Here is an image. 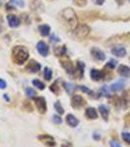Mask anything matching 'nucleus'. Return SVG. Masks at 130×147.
<instances>
[{"instance_id":"1","label":"nucleus","mask_w":130,"mask_h":147,"mask_svg":"<svg viewBox=\"0 0 130 147\" xmlns=\"http://www.w3.org/2000/svg\"><path fill=\"white\" fill-rule=\"evenodd\" d=\"M28 59V51L25 47H23V46H16L13 49V60L15 61V63L21 65V64L25 63Z\"/></svg>"},{"instance_id":"2","label":"nucleus","mask_w":130,"mask_h":147,"mask_svg":"<svg viewBox=\"0 0 130 147\" xmlns=\"http://www.w3.org/2000/svg\"><path fill=\"white\" fill-rule=\"evenodd\" d=\"M62 17L66 21V23L69 24V26L72 30L77 26V19H76V15L74 11L72 8H67L63 11L62 13Z\"/></svg>"},{"instance_id":"3","label":"nucleus","mask_w":130,"mask_h":147,"mask_svg":"<svg viewBox=\"0 0 130 147\" xmlns=\"http://www.w3.org/2000/svg\"><path fill=\"white\" fill-rule=\"evenodd\" d=\"M89 32H90L89 26H86V24H80V26H77L74 28V36L77 37V38L83 39L85 36H87Z\"/></svg>"},{"instance_id":"4","label":"nucleus","mask_w":130,"mask_h":147,"mask_svg":"<svg viewBox=\"0 0 130 147\" xmlns=\"http://www.w3.org/2000/svg\"><path fill=\"white\" fill-rule=\"evenodd\" d=\"M35 104H36L37 109H38V111L41 114L46 112V110H47V105H46V101L44 97L36 98V99H35Z\"/></svg>"},{"instance_id":"5","label":"nucleus","mask_w":130,"mask_h":147,"mask_svg":"<svg viewBox=\"0 0 130 147\" xmlns=\"http://www.w3.org/2000/svg\"><path fill=\"white\" fill-rule=\"evenodd\" d=\"M91 53H92V56H93L94 59L98 60V61H104L106 59L105 53L103 52L102 50H100L99 48L93 47L91 49Z\"/></svg>"},{"instance_id":"6","label":"nucleus","mask_w":130,"mask_h":147,"mask_svg":"<svg viewBox=\"0 0 130 147\" xmlns=\"http://www.w3.org/2000/svg\"><path fill=\"white\" fill-rule=\"evenodd\" d=\"M36 46H37V50H38V52L40 53L42 56H47L48 53H49V47H48V45L45 43V42L39 41Z\"/></svg>"},{"instance_id":"7","label":"nucleus","mask_w":130,"mask_h":147,"mask_svg":"<svg viewBox=\"0 0 130 147\" xmlns=\"http://www.w3.org/2000/svg\"><path fill=\"white\" fill-rule=\"evenodd\" d=\"M84 99L80 95H74L72 98V106L74 108H79L82 105H84Z\"/></svg>"},{"instance_id":"8","label":"nucleus","mask_w":130,"mask_h":147,"mask_svg":"<svg viewBox=\"0 0 130 147\" xmlns=\"http://www.w3.org/2000/svg\"><path fill=\"white\" fill-rule=\"evenodd\" d=\"M38 139L41 140V141H42L43 143H45L46 145H48V146H54L55 145V140L51 136V135H48V134L39 135Z\"/></svg>"},{"instance_id":"9","label":"nucleus","mask_w":130,"mask_h":147,"mask_svg":"<svg viewBox=\"0 0 130 147\" xmlns=\"http://www.w3.org/2000/svg\"><path fill=\"white\" fill-rule=\"evenodd\" d=\"M7 20H8L9 26H10L11 28H17V26H19L20 24H21L19 17L15 16V15H8Z\"/></svg>"},{"instance_id":"10","label":"nucleus","mask_w":130,"mask_h":147,"mask_svg":"<svg viewBox=\"0 0 130 147\" xmlns=\"http://www.w3.org/2000/svg\"><path fill=\"white\" fill-rule=\"evenodd\" d=\"M112 53L116 57H124L126 55V50L122 46H116L112 49Z\"/></svg>"},{"instance_id":"11","label":"nucleus","mask_w":130,"mask_h":147,"mask_svg":"<svg viewBox=\"0 0 130 147\" xmlns=\"http://www.w3.org/2000/svg\"><path fill=\"white\" fill-rule=\"evenodd\" d=\"M40 68H41L40 64L37 63V62H35L34 60H32V61L30 62V64L26 66V70H28L30 72H32V73L38 72V71L40 70Z\"/></svg>"},{"instance_id":"12","label":"nucleus","mask_w":130,"mask_h":147,"mask_svg":"<svg viewBox=\"0 0 130 147\" xmlns=\"http://www.w3.org/2000/svg\"><path fill=\"white\" fill-rule=\"evenodd\" d=\"M90 75H91V79H94V81H100L104 77V73L101 72L99 70H96V69H92L91 72H90Z\"/></svg>"},{"instance_id":"13","label":"nucleus","mask_w":130,"mask_h":147,"mask_svg":"<svg viewBox=\"0 0 130 147\" xmlns=\"http://www.w3.org/2000/svg\"><path fill=\"white\" fill-rule=\"evenodd\" d=\"M67 122L69 126H72V128H76V126H78L79 121H78V119H76L72 114H69L67 116Z\"/></svg>"},{"instance_id":"14","label":"nucleus","mask_w":130,"mask_h":147,"mask_svg":"<svg viewBox=\"0 0 130 147\" xmlns=\"http://www.w3.org/2000/svg\"><path fill=\"white\" fill-rule=\"evenodd\" d=\"M85 115L89 119H97L98 118V113H97L95 108H87L85 111Z\"/></svg>"},{"instance_id":"15","label":"nucleus","mask_w":130,"mask_h":147,"mask_svg":"<svg viewBox=\"0 0 130 147\" xmlns=\"http://www.w3.org/2000/svg\"><path fill=\"white\" fill-rule=\"evenodd\" d=\"M123 87H124V81H119L118 82H114L111 85V90L112 91H120L123 89Z\"/></svg>"},{"instance_id":"16","label":"nucleus","mask_w":130,"mask_h":147,"mask_svg":"<svg viewBox=\"0 0 130 147\" xmlns=\"http://www.w3.org/2000/svg\"><path fill=\"white\" fill-rule=\"evenodd\" d=\"M118 73H119L120 75L126 77L130 75V68H128L127 66H124V65H120L118 67Z\"/></svg>"},{"instance_id":"17","label":"nucleus","mask_w":130,"mask_h":147,"mask_svg":"<svg viewBox=\"0 0 130 147\" xmlns=\"http://www.w3.org/2000/svg\"><path fill=\"white\" fill-rule=\"evenodd\" d=\"M64 87H65L66 91L69 94H72L74 92V90L76 89V86L74 83H72V82H64Z\"/></svg>"},{"instance_id":"18","label":"nucleus","mask_w":130,"mask_h":147,"mask_svg":"<svg viewBox=\"0 0 130 147\" xmlns=\"http://www.w3.org/2000/svg\"><path fill=\"white\" fill-rule=\"evenodd\" d=\"M99 111H100L101 115L104 119L107 121L108 120V117H109V113H110V110L106 105H100L99 106Z\"/></svg>"},{"instance_id":"19","label":"nucleus","mask_w":130,"mask_h":147,"mask_svg":"<svg viewBox=\"0 0 130 147\" xmlns=\"http://www.w3.org/2000/svg\"><path fill=\"white\" fill-rule=\"evenodd\" d=\"M39 32H40L41 35L43 36H46L50 33V26L48 24H41L39 26Z\"/></svg>"},{"instance_id":"20","label":"nucleus","mask_w":130,"mask_h":147,"mask_svg":"<svg viewBox=\"0 0 130 147\" xmlns=\"http://www.w3.org/2000/svg\"><path fill=\"white\" fill-rule=\"evenodd\" d=\"M62 66H63V68L65 69L66 71H67L68 73H74V66H72V64L70 63V62H62Z\"/></svg>"},{"instance_id":"21","label":"nucleus","mask_w":130,"mask_h":147,"mask_svg":"<svg viewBox=\"0 0 130 147\" xmlns=\"http://www.w3.org/2000/svg\"><path fill=\"white\" fill-rule=\"evenodd\" d=\"M66 51L67 50H66L65 46H58V47H55L54 49V52L57 56H62V55H64L66 53Z\"/></svg>"},{"instance_id":"22","label":"nucleus","mask_w":130,"mask_h":147,"mask_svg":"<svg viewBox=\"0 0 130 147\" xmlns=\"http://www.w3.org/2000/svg\"><path fill=\"white\" fill-rule=\"evenodd\" d=\"M100 93L102 95H104L105 97H111V94H110V91H109V88L107 87V85H103L102 87L100 88Z\"/></svg>"},{"instance_id":"23","label":"nucleus","mask_w":130,"mask_h":147,"mask_svg":"<svg viewBox=\"0 0 130 147\" xmlns=\"http://www.w3.org/2000/svg\"><path fill=\"white\" fill-rule=\"evenodd\" d=\"M32 83H33L34 86H36L37 88H39V89H41V90H43L44 88H45V84H44L42 81H38V79H34V81H32Z\"/></svg>"},{"instance_id":"24","label":"nucleus","mask_w":130,"mask_h":147,"mask_svg":"<svg viewBox=\"0 0 130 147\" xmlns=\"http://www.w3.org/2000/svg\"><path fill=\"white\" fill-rule=\"evenodd\" d=\"M54 107H55V109H56L57 112H58L59 114H64V113H65V110H64V108L62 107L60 101H57L56 103L54 104Z\"/></svg>"},{"instance_id":"25","label":"nucleus","mask_w":130,"mask_h":147,"mask_svg":"<svg viewBox=\"0 0 130 147\" xmlns=\"http://www.w3.org/2000/svg\"><path fill=\"white\" fill-rule=\"evenodd\" d=\"M44 77L47 81H50L52 79V71L49 68H45V70H44Z\"/></svg>"},{"instance_id":"26","label":"nucleus","mask_w":130,"mask_h":147,"mask_svg":"<svg viewBox=\"0 0 130 147\" xmlns=\"http://www.w3.org/2000/svg\"><path fill=\"white\" fill-rule=\"evenodd\" d=\"M26 96L28 97H30V98H33L35 96V91L34 89H32V88H30V87H28L26 89Z\"/></svg>"},{"instance_id":"27","label":"nucleus","mask_w":130,"mask_h":147,"mask_svg":"<svg viewBox=\"0 0 130 147\" xmlns=\"http://www.w3.org/2000/svg\"><path fill=\"white\" fill-rule=\"evenodd\" d=\"M79 89H81L83 92L87 93V94H89V95L93 94V91H92L91 89H89V88L86 87V86H84V85H79Z\"/></svg>"},{"instance_id":"28","label":"nucleus","mask_w":130,"mask_h":147,"mask_svg":"<svg viewBox=\"0 0 130 147\" xmlns=\"http://www.w3.org/2000/svg\"><path fill=\"white\" fill-rule=\"evenodd\" d=\"M77 67H78V71L80 72V77H82L83 75V70L85 68V64L82 62H77Z\"/></svg>"},{"instance_id":"29","label":"nucleus","mask_w":130,"mask_h":147,"mask_svg":"<svg viewBox=\"0 0 130 147\" xmlns=\"http://www.w3.org/2000/svg\"><path fill=\"white\" fill-rule=\"evenodd\" d=\"M53 122H54L55 124H62L63 120H62V118L60 117V116L54 115V116H53Z\"/></svg>"},{"instance_id":"30","label":"nucleus","mask_w":130,"mask_h":147,"mask_svg":"<svg viewBox=\"0 0 130 147\" xmlns=\"http://www.w3.org/2000/svg\"><path fill=\"white\" fill-rule=\"evenodd\" d=\"M122 138L124 139V141H126L127 143L130 144V133L129 132H123L121 134Z\"/></svg>"},{"instance_id":"31","label":"nucleus","mask_w":130,"mask_h":147,"mask_svg":"<svg viewBox=\"0 0 130 147\" xmlns=\"http://www.w3.org/2000/svg\"><path fill=\"white\" fill-rule=\"evenodd\" d=\"M50 89H51L54 93H56V94H57V93H59V87L57 86L56 82H55V83H53L52 85L50 86Z\"/></svg>"},{"instance_id":"32","label":"nucleus","mask_w":130,"mask_h":147,"mask_svg":"<svg viewBox=\"0 0 130 147\" xmlns=\"http://www.w3.org/2000/svg\"><path fill=\"white\" fill-rule=\"evenodd\" d=\"M107 66L110 67V68H112V69L116 68V61H114V60H111V61H110L109 63L107 64Z\"/></svg>"},{"instance_id":"33","label":"nucleus","mask_w":130,"mask_h":147,"mask_svg":"<svg viewBox=\"0 0 130 147\" xmlns=\"http://www.w3.org/2000/svg\"><path fill=\"white\" fill-rule=\"evenodd\" d=\"M110 145L112 147H121V145H120L118 141H114V140H112V141L110 142Z\"/></svg>"},{"instance_id":"34","label":"nucleus","mask_w":130,"mask_h":147,"mask_svg":"<svg viewBox=\"0 0 130 147\" xmlns=\"http://www.w3.org/2000/svg\"><path fill=\"white\" fill-rule=\"evenodd\" d=\"M50 40H51V42H59L60 41V38L55 36V35H51V36H50Z\"/></svg>"},{"instance_id":"35","label":"nucleus","mask_w":130,"mask_h":147,"mask_svg":"<svg viewBox=\"0 0 130 147\" xmlns=\"http://www.w3.org/2000/svg\"><path fill=\"white\" fill-rule=\"evenodd\" d=\"M6 86H7V83H6V81L0 79V88H2V89H3V88H5Z\"/></svg>"},{"instance_id":"36","label":"nucleus","mask_w":130,"mask_h":147,"mask_svg":"<svg viewBox=\"0 0 130 147\" xmlns=\"http://www.w3.org/2000/svg\"><path fill=\"white\" fill-rule=\"evenodd\" d=\"M97 4H98V5H102L103 3H104V0H97Z\"/></svg>"},{"instance_id":"37","label":"nucleus","mask_w":130,"mask_h":147,"mask_svg":"<svg viewBox=\"0 0 130 147\" xmlns=\"http://www.w3.org/2000/svg\"><path fill=\"white\" fill-rule=\"evenodd\" d=\"M94 138H95V139H97V140H98V139H100V135H99L98 134V133H95V134H94Z\"/></svg>"},{"instance_id":"38","label":"nucleus","mask_w":130,"mask_h":147,"mask_svg":"<svg viewBox=\"0 0 130 147\" xmlns=\"http://www.w3.org/2000/svg\"><path fill=\"white\" fill-rule=\"evenodd\" d=\"M63 147H72V146L70 145V143H66V144H64Z\"/></svg>"},{"instance_id":"39","label":"nucleus","mask_w":130,"mask_h":147,"mask_svg":"<svg viewBox=\"0 0 130 147\" xmlns=\"http://www.w3.org/2000/svg\"><path fill=\"white\" fill-rule=\"evenodd\" d=\"M4 98H5V99H7V100H9V97L7 96V95H4Z\"/></svg>"}]
</instances>
